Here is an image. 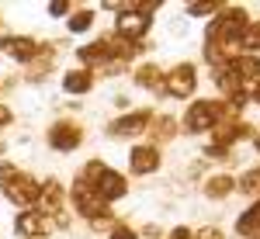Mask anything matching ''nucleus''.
Wrapping results in <instances>:
<instances>
[{
  "mask_svg": "<svg viewBox=\"0 0 260 239\" xmlns=\"http://www.w3.org/2000/svg\"><path fill=\"white\" fill-rule=\"evenodd\" d=\"M222 115H225V100L222 97H194L177 121L184 135H212V128L222 125Z\"/></svg>",
  "mask_w": 260,
  "mask_h": 239,
  "instance_id": "f257e3e1",
  "label": "nucleus"
},
{
  "mask_svg": "<svg viewBox=\"0 0 260 239\" xmlns=\"http://www.w3.org/2000/svg\"><path fill=\"white\" fill-rule=\"evenodd\" d=\"M198 62L191 59H180L174 66H167V73H163V97L170 100H194L198 97Z\"/></svg>",
  "mask_w": 260,
  "mask_h": 239,
  "instance_id": "f03ea898",
  "label": "nucleus"
},
{
  "mask_svg": "<svg viewBox=\"0 0 260 239\" xmlns=\"http://www.w3.org/2000/svg\"><path fill=\"white\" fill-rule=\"evenodd\" d=\"M83 142H87V128H83L77 118H70V115L56 118L49 128H45V146H49L52 153H59V156L77 153Z\"/></svg>",
  "mask_w": 260,
  "mask_h": 239,
  "instance_id": "7ed1b4c3",
  "label": "nucleus"
},
{
  "mask_svg": "<svg viewBox=\"0 0 260 239\" xmlns=\"http://www.w3.org/2000/svg\"><path fill=\"white\" fill-rule=\"evenodd\" d=\"M153 104L149 108H132V111H121L118 118L108 121V139L115 142H132V139H146V128H149V121H153Z\"/></svg>",
  "mask_w": 260,
  "mask_h": 239,
  "instance_id": "20e7f679",
  "label": "nucleus"
},
{
  "mask_svg": "<svg viewBox=\"0 0 260 239\" xmlns=\"http://www.w3.org/2000/svg\"><path fill=\"white\" fill-rule=\"evenodd\" d=\"M66 198H70V212H73L77 219H83V222H90L94 215L108 212V204L98 198V191H94L80 174H73V180L66 184Z\"/></svg>",
  "mask_w": 260,
  "mask_h": 239,
  "instance_id": "39448f33",
  "label": "nucleus"
},
{
  "mask_svg": "<svg viewBox=\"0 0 260 239\" xmlns=\"http://www.w3.org/2000/svg\"><path fill=\"white\" fill-rule=\"evenodd\" d=\"M0 194H4L7 204H14L18 212L35 208V204H39V194H42V180L35 177V174H28V170H18L14 177L0 187Z\"/></svg>",
  "mask_w": 260,
  "mask_h": 239,
  "instance_id": "423d86ee",
  "label": "nucleus"
},
{
  "mask_svg": "<svg viewBox=\"0 0 260 239\" xmlns=\"http://www.w3.org/2000/svg\"><path fill=\"white\" fill-rule=\"evenodd\" d=\"M125 170H128V177H156L163 170V149L149 142H132V149L125 156Z\"/></svg>",
  "mask_w": 260,
  "mask_h": 239,
  "instance_id": "0eeeda50",
  "label": "nucleus"
},
{
  "mask_svg": "<svg viewBox=\"0 0 260 239\" xmlns=\"http://www.w3.org/2000/svg\"><path fill=\"white\" fill-rule=\"evenodd\" d=\"M11 232L18 239H49L56 236V225H52L49 215H42L39 208H24L11 219Z\"/></svg>",
  "mask_w": 260,
  "mask_h": 239,
  "instance_id": "6e6552de",
  "label": "nucleus"
},
{
  "mask_svg": "<svg viewBox=\"0 0 260 239\" xmlns=\"http://www.w3.org/2000/svg\"><path fill=\"white\" fill-rule=\"evenodd\" d=\"M90 187L98 191V198L104 201L108 208H115L118 201L128 198V187H132V184H128V177H125L121 170H115V166H104L98 177L90 180Z\"/></svg>",
  "mask_w": 260,
  "mask_h": 239,
  "instance_id": "1a4fd4ad",
  "label": "nucleus"
},
{
  "mask_svg": "<svg viewBox=\"0 0 260 239\" xmlns=\"http://www.w3.org/2000/svg\"><path fill=\"white\" fill-rule=\"evenodd\" d=\"M111 31L121 35L125 42H146V39H149V31H153V21L142 18L139 11H136V4H128L118 18H115V28H111Z\"/></svg>",
  "mask_w": 260,
  "mask_h": 239,
  "instance_id": "9d476101",
  "label": "nucleus"
},
{
  "mask_svg": "<svg viewBox=\"0 0 260 239\" xmlns=\"http://www.w3.org/2000/svg\"><path fill=\"white\" fill-rule=\"evenodd\" d=\"M56 62H59V49H56V42H42L39 56L24 66V77H21V83H31V87L45 83V80H49V73L56 70Z\"/></svg>",
  "mask_w": 260,
  "mask_h": 239,
  "instance_id": "9b49d317",
  "label": "nucleus"
},
{
  "mask_svg": "<svg viewBox=\"0 0 260 239\" xmlns=\"http://www.w3.org/2000/svg\"><path fill=\"white\" fill-rule=\"evenodd\" d=\"M257 135V125L253 121H229V125H219V128H212V135L208 142H215V146H225V149H236L240 142H250Z\"/></svg>",
  "mask_w": 260,
  "mask_h": 239,
  "instance_id": "f8f14e48",
  "label": "nucleus"
},
{
  "mask_svg": "<svg viewBox=\"0 0 260 239\" xmlns=\"http://www.w3.org/2000/svg\"><path fill=\"white\" fill-rule=\"evenodd\" d=\"M163 73H167V66H160L156 59H142L132 70V83L146 94H153V97H163Z\"/></svg>",
  "mask_w": 260,
  "mask_h": 239,
  "instance_id": "ddd939ff",
  "label": "nucleus"
},
{
  "mask_svg": "<svg viewBox=\"0 0 260 239\" xmlns=\"http://www.w3.org/2000/svg\"><path fill=\"white\" fill-rule=\"evenodd\" d=\"M180 135V121L174 118V115H153V121H149V128H146V139L142 142H149V146H156V149H167L170 142Z\"/></svg>",
  "mask_w": 260,
  "mask_h": 239,
  "instance_id": "4468645a",
  "label": "nucleus"
},
{
  "mask_svg": "<svg viewBox=\"0 0 260 239\" xmlns=\"http://www.w3.org/2000/svg\"><path fill=\"white\" fill-rule=\"evenodd\" d=\"M198 187H201V198L205 201H225V198L236 194V174H229V170H212Z\"/></svg>",
  "mask_w": 260,
  "mask_h": 239,
  "instance_id": "2eb2a0df",
  "label": "nucleus"
},
{
  "mask_svg": "<svg viewBox=\"0 0 260 239\" xmlns=\"http://www.w3.org/2000/svg\"><path fill=\"white\" fill-rule=\"evenodd\" d=\"M70 204V198H66V184H62L59 177H45L42 180V194H39V208L42 215H56L59 208H66Z\"/></svg>",
  "mask_w": 260,
  "mask_h": 239,
  "instance_id": "dca6fc26",
  "label": "nucleus"
},
{
  "mask_svg": "<svg viewBox=\"0 0 260 239\" xmlns=\"http://www.w3.org/2000/svg\"><path fill=\"white\" fill-rule=\"evenodd\" d=\"M39 49H42V39H35V35H11V42L4 45V56L14 62V66H28V62L39 56Z\"/></svg>",
  "mask_w": 260,
  "mask_h": 239,
  "instance_id": "f3484780",
  "label": "nucleus"
},
{
  "mask_svg": "<svg viewBox=\"0 0 260 239\" xmlns=\"http://www.w3.org/2000/svg\"><path fill=\"white\" fill-rule=\"evenodd\" d=\"M59 87H62V94H66V97H87V94L98 87V80H94L90 70H83V66H70V70L62 73Z\"/></svg>",
  "mask_w": 260,
  "mask_h": 239,
  "instance_id": "a211bd4d",
  "label": "nucleus"
},
{
  "mask_svg": "<svg viewBox=\"0 0 260 239\" xmlns=\"http://www.w3.org/2000/svg\"><path fill=\"white\" fill-rule=\"evenodd\" d=\"M73 56H77V66L90 70V73H94V70H101L104 62L111 59V56H108V42H104V35H98V39L77 45V49H73Z\"/></svg>",
  "mask_w": 260,
  "mask_h": 239,
  "instance_id": "6ab92c4d",
  "label": "nucleus"
},
{
  "mask_svg": "<svg viewBox=\"0 0 260 239\" xmlns=\"http://www.w3.org/2000/svg\"><path fill=\"white\" fill-rule=\"evenodd\" d=\"M225 66H229V73L240 80L243 87H253V83L260 80V56H246V52H240L236 59H229Z\"/></svg>",
  "mask_w": 260,
  "mask_h": 239,
  "instance_id": "aec40b11",
  "label": "nucleus"
},
{
  "mask_svg": "<svg viewBox=\"0 0 260 239\" xmlns=\"http://www.w3.org/2000/svg\"><path fill=\"white\" fill-rule=\"evenodd\" d=\"M233 232H236L240 239H260V201H250L240 215H236Z\"/></svg>",
  "mask_w": 260,
  "mask_h": 239,
  "instance_id": "412c9836",
  "label": "nucleus"
},
{
  "mask_svg": "<svg viewBox=\"0 0 260 239\" xmlns=\"http://www.w3.org/2000/svg\"><path fill=\"white\" fill-rule=\"evenodd\" d=\"M94 21H98V7L77 4V7L70 11V18H66V35H87V31L94 28Z\"/></svg>",
  "mask_w": 260,
  "mask_h": 239,
  "instance_id": "4be33fe9",
  "label": "nucleus"
},
{
  "mask_svg": "<svg viewBox=\"0 0 260 239\" xmlns=\"http://www.w3.org/2000/svg\"><path fill=\"white\" fill-rule=\"evenodd\" d=\"M236 194H246L250 201H260V163L250 166V170H243L236 177Z\"/></svg>",
  "mask_w": 260,
  "mask_h": 239,
  "instance_id": "5701e85b",
  "label": "nucleus"
},
{
  "mask_svg": "<svg viewBox=\"0 0 260 239\" xmlns=\"http://www.w3.org/2000/svg\"><path fill=\"white\" fill-rule=\"evenodd\" d=\"M240 52L260 56V18H250V24L240 31Z\"/></svg>",
  "mask_w": 260,
  "mask_h": 239,
  "instance_id": "b1692460",
  "label": "nucleus"
},
{
  "mask_svg": "<svg viewBox=\"0 0 260 239\" xmlns=\"http://www.w3.org/2000/svg\"><path fill=\"white\" fill-rule=\"evenodd\" d=\"M219 7H222L219 0H194V4H184V11H180V14H184L187 21H191V18H212Z\"/></svg>",
  "mask_w": 260,
  "mask_h": 239,
  "instance_id": "393cba45",
  "label": "nucleus"
},
{
  "mask_svg": "<svg viewBox=\"0 0 260 239\" xmlns=\"http://www.w3.org/2000/svg\"><path fill=\"white\" fill-rule=\"evenodd\" d=\"M115 225H118V215H115L111 208H108V212H101V215H94V219L87 222V229H90L94 236H101V239L108 236V232H111Z\"/></svg>",
  "mask_w": 260,
  "mask_h": 239,
  "instance_id": "a878e982",
  "label": "nucleus"
},
{
  "mask_svg": "<svg viewBox=\"0 0 260 239\" xmlns=\"http://www.w3.org/2000/svg\"><path fill=\"white\" fill-rule=\"evenodd\" d=\"M125 73H128V66H125V62L108 59L101 70H94V80H118V77H125Z\"/></svg>",
  "mask_w": 260,
  "mask_h": 239,
  "instance_id": "bb28decb",
  "label": "nucleus"
},
{
  "mask_svg": "<svg viewBox=\"0 0 260 239\" xmlns=\"http://www.w3.org/2000/svg\"><path fill=\"white\" fill-rule=\"evenodd\" d=\"M73 7H77V4H70V0H52V4H45V14L52 21H66Z\"/></svg>",
  "mask_w": 260,
  "mask_h": 239,
  "instance_id": "cd10ccee",
  "label": "nucleus"
},
{
  "mask_svg": "<svg viewBox=\"0 0 260 239\" xmlns=\"http://www.w3.org/2000/svg\"><path fill=\"white\" fill-rule=\"evenodd\" d=\"M191 239H225V232H222V225L208 222V225H198V229H191Z\"/></svg>",
  "mask_w": 260,
  "mask_h": 239,
  "instance_id": "c85d7f7f",
  "label": "nucleus"
},
{
  "mask_svg": "<svg viewBox=\"0 0 260 239\" xmlns=\"http://www.w3.org/2000/svg\"><path fill=\"white\" fill-rule=\"evenodd\" d=\"M104 239H139V229H136V225H128V222H121V219H118V225H115V229H111V232H108Z\"/></svg>",
  "mask_w": 260,
  "mask_h": 239,
  "instance_id": "c756f323",
  "label": "nucleus"
},
{
  "mask_svg": "<svg viewBox=\"0 0 260 239\" xmlns=\"http://www.w3.org/2000/svg\"><path fill=\"white\" fill-rule=\"evenodd\" d=\"M14 174H18V163H14V159H7V156H0V187L14 177Z\"/></svg>",
  "mask_w": 260,
  "mask_h": 239,
  "instance_id": "7c9ffc66",
  "label": "nucleus"
},
{
  "mask_svg": "<svg viewBox=\"0 0 260 239\" xmlns=\"http://www.w3.org/2000/svg\"><path fill=\"white\" fill-rule=\"evenodd\" d=\"M163 236H167V229L156 225V222H146V225L139 229V239H163Z\"/></svg>",
  "mask_w": 260,
  "mask_h": 239,
  "instance_id": "2f4dec72",
  "label": "nucleus"
},
{
  "mask_svg": "<svg viewBox=\"0 0 260 239\" xmlns=\"http://www.w3.org/2000/svg\"><path fill=\"white\" fill-rule=\"evenodd\" d=\"M11 125H14V108H11L7 100H0V132L11 128Z\"/></svg>",
  "mask_w": 260,
  "mask_h": 239,
  "instance_id": "473e14b6",
  "label": "nucleus"
},
{
  "mask_svg": "<svg viewBox=\"0 0 260 239\" xmlns=\"http://www.w3.org/2000/svg\"><path fill=\"white\" fill-rule=\"evenodd\" d=\"M170 35H174V39H184V35H187V18H184V14H177V18L170 21Z\"/></svg>",
  "mask_w": 260,
  "mask_h": 239,
  "instance_id": "72a5a7b5",
  "label": "nucleus"
},
{
  "mask_svg": "<svg viewBox=\"0 0 260 239\" xmlns=\"http://www.w3.org/2000/svg\"><path fill=\"white\" fill-rule=\"evenodd\" d=\"M163 239H191V225H174V229H167Z\"/></svg>",
  "mask_w": 260,
  "mask_h": 239,
  "instance_id": "f704fd0d",
  "label": "nucleus"
},
{
  "mask_svg": "<svg viewBox=\"0 0 260 239\" xmlns=\"http://www.w3.org/2000/svg\"><path fill=\"white\" fill-rule=\"evenodd\" d=\"M111 108H118V115H121V111H132V100H128V94H115V97H111Z\"/></svg>",
  "mask_w": 260,
  "mask_h": 239,
  "instance_id": "c9c22d12",
  "label": "nucleus"
},
{
  "mask_svg": "<svg viewBox=\"0 0 260 239\" xmlns=\"http://www.w3.org/2000/svg\"><path fill=\"white\" fill-rule=\"evenodd\" d=\"M11 35H14V31H11V24H7V21L0 18V52H4V45L11 42Z\"/></svg>",
  "mask_w": 260,
  "mask_h": 239,
  "instance_id": "e433bc0d",
  "label": "nucleus"
},
{
  "mask_svg": "<svg viewBox=\"0 0 260 239\" xmlns=\"http://www.w3.org/2000/svg\"><path fill=\"white\" fill-rule=\"evenodd\" d=\"M250 104H257V108H260V80L250 87Z\"/></svg>",
  "mask_w": 260,
  "mask_h": 239,
  "instance_id": "4c0bfd02",
  "label": "nucleus"
},
{
  "mask_svg": "<svg viewBox=\"0 0 260 239\" xmlns=\"http://www.w3.org/2000/svg\"><path fill=\"white\" fill-rule=\"evenodd\" d=\"M250 146H253V153H257V156H260V128H257V135L250 139Z\"/></svg>",
  "mask_w": 260,
  "mask_h": 239,
  "instance_id": "58836bf2",
  "label": "nucleus"
},
{
  "mask_svg": "<svg viewBox=\"0 0 260 239\" xmlns=\"http://www.w3.org/2000/svg\"><path fill=\"white\" fill-rule=\"evenodd\" d=\"M0 100H4V83H0Z\"/></svg>",
  "mask_w": 260,
  "mask_h": 239,
  "instance_id": "ea45409f",
  "label": "nucleus"
}]
</instances>
